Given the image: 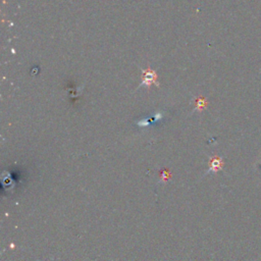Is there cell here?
I'll use <instances>...</instances> for the list:
<instances>
[{
    "instance_id": "1",
    "label": "cell",
    "mask_w": 261,
    "mask_h": 261,
    "mask_svg": "<svg viewBox=\"0 0 261 261\" xmlns=\"http://www.w3.org/2000/svg\"><path fill=\"white\" fill-rule=\"evenodd\" d=\"M156 81V75L155 73L151 72V71H144V78H143V82L142 85H147L149 86L152 83H155Z\"/></svg>"
},
{
    "instance_id": "2",
    "label": "cell",
    "mask_w": 261,
    "mask_h": 261,
    "mask_svg": "<svg viewBox=\"0 0 261 261\" xmlns=\"http://www.w3.org/2000/svg\"><path fill=\"white\" fill-rule=\"evenodd\" d=\"M220 167H221V163H220V161H215V162L213 163V169L218 170Z\"/></svg>"
}]
</instances>
